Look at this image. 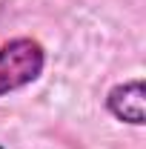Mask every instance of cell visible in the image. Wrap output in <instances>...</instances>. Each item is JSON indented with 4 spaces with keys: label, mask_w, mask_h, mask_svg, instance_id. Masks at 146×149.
<instances>
[{
    "label": "cell",
    "mask_w": 146,
    "mask_h": 149,
    "mask_svg": "<svg viewBox=\"0 0 146 149\" xmlns=\"http://www.w3.org/2000/svg\"><path fill=\"white\" fill-rule=\"evenodd\" d=\"M46 69V52L32 37H15L0 46V97L35 83Z\"/></svg>",
    "instance_id": "1"
},
{
    "label": "cell",
    "mask_w": 146,
    "mask_h": 149,
    "mask_svg": "<svg viewBox=\"0 0 146 149\" xmlns=\"http://www.w3.org/2000/svg\"><path fill=\"white\" fill-rule=\"evenodd\" d=\"M106 109L112 118L132 123V126H143L146 123V83L143 77H132L117 86H112L106 92Z\"/></svg>",
    "instance_id": "2"
}]
</instances>
